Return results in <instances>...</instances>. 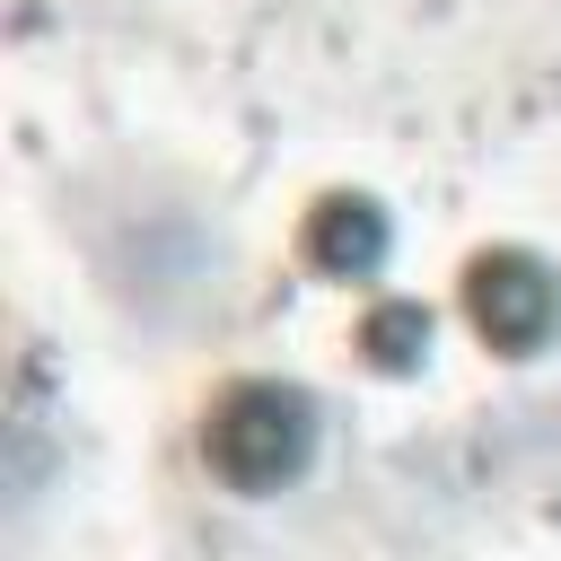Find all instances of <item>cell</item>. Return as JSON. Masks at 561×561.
Listing matches in <instances>:
<instances>
[{
    "instance_id": "obj_4",
    "label": "cell",
    "mask_w": 561,
    "mask_h": 561,
    "mask_svg": "<svg viewBox=\"0 0 561 561\" xmlns=\"http://www.w3.org/2000/svg\"><path fill=\"white\" fill-rule=\"evenodd\" d=\"M430 307L421 298H386V307H368V324H359V351L386 368V377H403V368H421L430 359Z\"/></svg>"
},
{
    "instance_id": "obj_3",
    "label": "cell",
    "mask_w": 561,
    "mask_h": 561,
    "mask_svg": "<svg viewBox=\"0 0 561 561\" xmlns=\"http://www.w3.org/2000/svg\"><path fill=\"white\" fill-rule=\"evenodd\" d=\"M386 245H394V228H386V210L368 193H324L307 210V263L333 272V280H368L386 263Z\"/></svg>"
},
{
    "instance_id": "obj_1",
    "label": "cell",
    "mask_w": 561,
    "mask_h": 561,
    "mask_svg": "<svg viewBox=\"0 0 561 561\" xmlns=\"http://www.w3.org/2000/svg\"><path fill=\"white\" fill-rule=\"evenodd\" d=\"M202 456H210V473L228 491L263 500V491H280V482L307 473V456H316V403L298 386H280V377H237L210 403V421H202Z\"/></svg>"
},
{
    "instance_id": "obj_2",
    "label": "cell",
    "mask_w": 561,
    "mask_h": 561,
    "mask_svg": "<svg viewBox=\"0 0 561 561\" xmlns=\"http://www.w3.org/2000/svg\"><path fill=\"white\" fill-rule=\"evenodd\" d=\"M465 316H473V333L491 351L526 359V351H543L561 333V272L543 254H526V245H491V254L465 263Z\"/></svg>"
}]
</instances>
